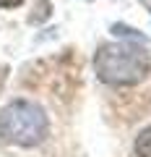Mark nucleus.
<instances>
[{"mask_svg": "<svg viewBox=\"0 0 151 157\" xmlns=\"http://www.w3.org/2000/svg\"><path fill=\"white\" fill-rule=\"evenodd\" d=\"M135 155L138 157H151V126L143 128L138 136H135Z\"/></svg>", "mask_w": 151, "mask_h": 157, "instance_id": "obj_3", "label": "nucleus"}, {"mask_svg": "<svg viewBox=\"0 0 151 157\" xmlns=\"http://www.w3.org/2000/svg\"><path fill=\"white\" fill-rule=\"evenodd\" d=\"M149 52L138 42H110L102 45L94 55L96 78L110 86H133L149 73Z\"/></svg>", "mask_w": 151, "mask_h": 157, "instance_id": "obj_1", "label": "nucleus"}, {"mask_svg": "<svg viewBox=\"0 0 151 157\" xmlns=\"http://www.w3.org/2000/svg\"><path fill=\"white\" fill-rule=\"evenodd\" d=\"M23 0H0V8H18Z\"/></svg>", "mask_w": 151, "mask_h": 157, "instance_id": "obj_4", "label": "nucleus"}, {"mask_svg": "<svg viewBox=\"0 0 151 157\" xmlns=\"http://www.w3.org/2000/svg\"><path fill=\"white\" fill-rule=\"evenodd\" d=\"M50 134L47 113L31 100H13L0 113V136L16 147H37Z\"/></svg>", "mask_w": 151, "mask_h": 157, "instance_id": "obj_2", "label": "nucleus"}]
</instances>
